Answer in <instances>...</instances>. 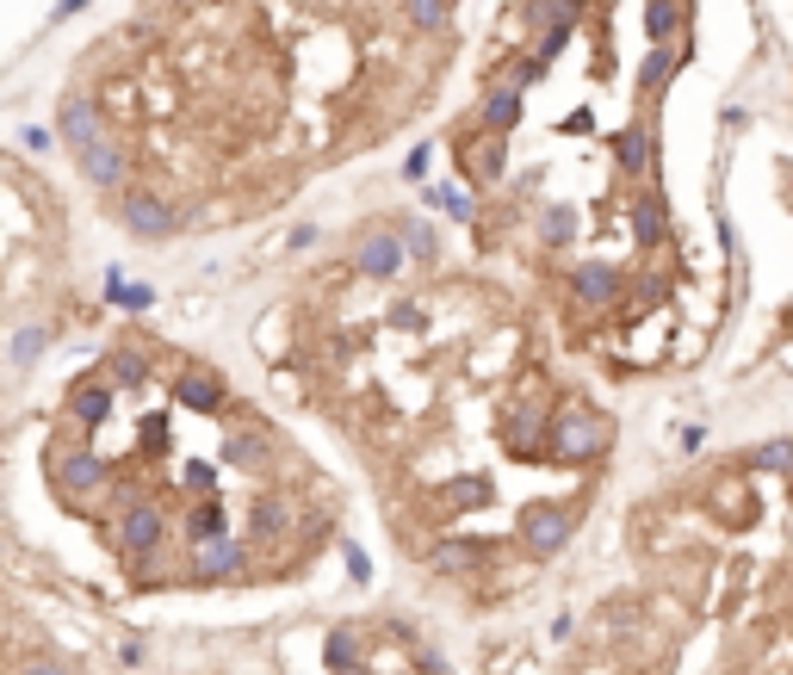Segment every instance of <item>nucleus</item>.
I'll use <instances>...</instances> for the list:
<instances>
[{"label": "nucleus", "instance_id": "obj_2", "mask_svg": "<svg viewBox=\"0 0 793 675\" xmlns=\"http://www.w3.org/2000/svg\"><path fill=\"white\" fill-rule=\"evenodd\" d=\"M0 675H75V663L50 644H0Z\"/></svg>", "mask_w": 793, "mask_h": 675}, {"label": "nucleus", "instance_id": "obj_1", "mask_svg": "<svg viewBox=\"0 0 793 675\" xmlns=\"http://www.w3.org/2000/svg\"><path fill=\"white\" fill-rule=\"evenodd\" d=\"M558 675H713L651 589H620L582 619Z\"/></svg>", "mask_w": 793, "mask_h": 675}, {"label": "nucleus", "instance_id": "obj_3", "mask_svg": "<svg viewBox=\"0 0 793 675\" xmlns=\"http://www.w3.org/2000/svg\"><path fill=\"white\" fill-rule=\"evenodd\" d=\"M750 465H756V471H788V465H793V446H788V441L756 446V453H750Z\"/></svg>", "mask_w": 793, "mask_h": 675}, {"label": "nucleus", "instance_id": "obj_4", "mask_svg": "<svg viewBox=\"0 0 793 675\" xmlns=\"http://www.w3.org/2000/svg\"><path fill=\"white\" fill-rule=\"evenodd\" d=\"M409 20H416V25H428V32H434V25L446 20V0H409Z\"/></svg>", "mask_w": 793, "mask_h": 675}]
</instances>
